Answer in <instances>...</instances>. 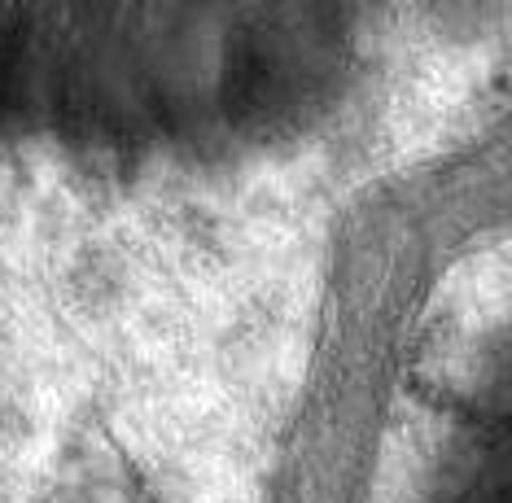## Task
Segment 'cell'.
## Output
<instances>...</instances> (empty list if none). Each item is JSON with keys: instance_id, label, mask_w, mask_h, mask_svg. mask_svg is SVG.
Instances as JSON below:
<instances>
[{"instance_id": "6da1fadb", "label": "cell", "mask_w": 512, "mask_h": 503, "mask_svg": "<svg viewBox=\"0 0 512 503\" xmlns=\"http://www.w3.org/2000/svg\"><path fill=\"white\" fill-rule=\"evenodd\" d=\"M355 0H0V140L101 162L267 149L337 97Z\"/></svg>"}]
</instances>
